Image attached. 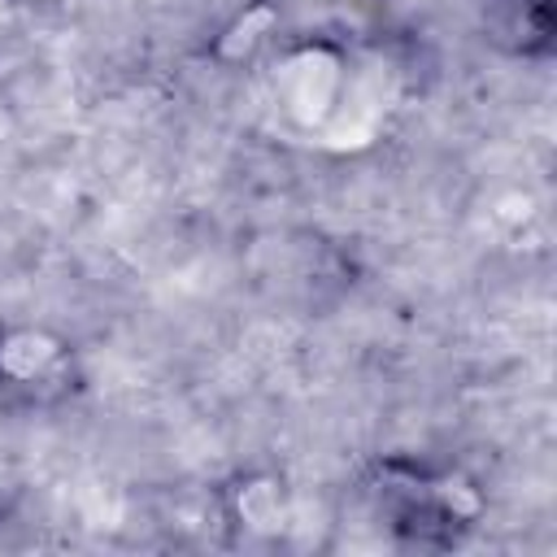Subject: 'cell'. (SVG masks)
<instances>
[{"label":"cell","mask_w":557,"mask_h":557,"mask_svg":"<svg viewBox=\"0 0 557 557\" xmlns=\"http://www.w3.org/2000/svg\"><path fill=\"white\" fill-rule=\"evenodd\" d=\"M87 366L78 344L30 318H0V405L22 413H52L78 400Z\"/></svg>","instance_id":"2"},{"label":"cell","mask_w":557,"mask_h":557,"mask_svg":"<svg viewBox=\"0 0 557 557\" xmlns=\"http://www.w3.org/2000/svg\"><path fill=\"white\" fill-rule=\"evenodd\" d=\"M357 496L370 522L392 535V544L418 553L466 544L487 513V492L470 470L413 453L374 457L357 479Z\"/></svg>","instance_id":"1"},{"label":"cell","mask_w":557,"mask_h":557,"mask_svg":"<svg viewBox=\"0 0 557 557\" xmlns=\"http://www.w3.org/2000/svg\"><path fill=\"white\" fill-rule=\"evenodd\" d=\"M479 39L509 61H548L557 48V0H470Z\"/></svg>","instance_id":"4"},{"label":"cell","mask_w":557,"mask_h":557,"mask_svg":"<svg viewBox=\"0 0 557 557\" xmlns=\"http://www.w3.org/2000/svg\"><path fill=\"white\" fill-rule=\"evenodd\" d=\"M213 505H218V522L239 544H270L292 522V487L274 470H239V474H231L213 492Z\"/></svg>","instance_id":"3"},{"label":"cell","mask_w":557,"mask_h":557,"mask_svg":"<svg viewBox=\"0 0 557 557\" xmlns=\"http://www.w3.org/2000/svg\"><path fill=\"white\" fill-rule=\"evenodd\" d=\"M287 39V17L278 0H244L231 17H222V26L209 35L205 57L222 70H248L265 57H274V48Z\"/></svg>","instance_id":"5"}]
</instances>
